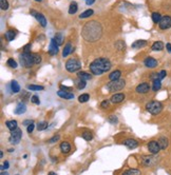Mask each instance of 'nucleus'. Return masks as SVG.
Here are the masks:
<instances>
[{
	"instance_id": "f257e3e1",
	"label": "nucleus",
	"mask_w": 171,
	"mask_h": 175,
	"mask_svg": "<svg viewBox=\"0 0 171 175\" xmlns=\"http://www.w3.org/2000/svg\"><path fill=\"white\" fill-rule=\"evenodd\" d=\"M102 24L97 21H90L84 25L82 31V37L89 42H94L102 37Z\"/></svg>"
},
{
	"instance_id": "f03ea898",
	"label": "nucleus",
	"mask_w": 171,
	"mask_h": 175,
	"mask_svg": "<svg viewBox=\"0 0 171 175\" xmlns=\"http://www.w3.org/2000/svg\"><path fill=\"white\" fill-rule=\"evenodd\" d=\"M112 64L109 59L107 58H96L90 63V72L94 75H102L105 72H109L111 69Z\"/></svg>"
},
{
	"instance_id": "7ed1b4c3",
	"label": "nucleus",
	"mask_w": 171,
	"mask_h": 175,
	"mask_svg": "<svg viewBox=\"0 0 171 175\" xmlns=\"http://www.w3.org/2000/svg\"><path fill=\"white\" fill-rule=\"evenodd\" d=\"M125 86H126V81H125L124 79L119 78V79H115V80H111V81L106 86V89L108 92L113 93V92H115V91H120V90H123L125 88Z\"/></svg>"
},
{
	"instance_id": "20e7f679",
	"label": "nucleus",
	"mask_w": 171,
	"mask_h": 175,
	"mask_svg": "<svg viewBox=\"0 0 171 175\" xmlns=\"http://www.w3.org/2000/svg\"><path fill=\"white\" fill-rule=\"evenodd\" d=\"M19 61L20 64L23 66L25 68H31L34 63V54H31L30 53L23 52L22 54L20 55L19 57Z\"/></svg>"
},
{
	"instance_id": "39448f33",
	"label": "nucleus",
	"mask_w": 171,
	"mask_h": 175,
	"mask_svg": "<svg viewBox=\"0 0 171 175\" xmlns=\"http://www.w3.org/2000/svg\"><path fill=\"white\" fill-rule=\"evenodd\" d=\"M146 110L150 114H152V115H157V114L161 113L162 110H163V104H162L159 101H156V100L150 101V102H148V104H146Z\"/></svg>"
},
{
	"instance_id": "423d86ee",
	"label": "nucleus",
	"mask_w": 171,
	"mask_h": 175,
	"mask_svg": "<svg viewBox=\"0 0 171 175\" xmlns=\"http://www.w3.org/2000/svg\"><path fill=\"white\" fill-rule=\"evenodd\" d=\"M80 69H82V63H80L79 60L75 59V58H71L66 62V70L70 73L79 71Z\"/></svg>"
},
{
	"instance_id": "0eeeda50",
	"label": "nucleus",
	"mask_w": 171,
	"mask_h": 175,
	"mask_svg": "<svg viewBox=\"0 0 171 175\" xmlns=\"http://www.w3.org/2000/svg\"><path fill=\"white\" fill-rule=\"evenodd\" d=\"M21 136H22V132L20 129H15L14 131H11V136L9 137V141H10L12 145H17L19 143L20 139H21Z\"/></svg>"
},
{
	"instance_id": "6e6552de",
	"label": "nucleus",
	"mask_w": 171,
	"mask_h": 175,
	"mask_svg": "<svg viewBox=\"0 0 171 175\" xmlns=\"http://www.w3.org/2000/svg\"><path fill=\"white\" fill-rule=\"evenodd\" d=\"M30 13H31V15L34 16V17L36 18V20H37L38 22L40 23V25H41L42 27H47V19H45V15H42L41 13H38V12H36V11H34V10H31Z\"/></svg>"
},
{
	"instance_id": "1a4fd4ad",
	"label": "nucleus",
	"mask_w": 171,
	"mask_h": 175,
	"mask_svg": "<svg viewBox=\"0 0 171 175\" xmlns=\"http://www.w3.org/2000/svg\"><path fill=\"white\" fill-rule=\"evenodd\" d=\"M159 27L161 30H168L171 27V17L170 16H164L162 17L161 21L159 22Z\"/></svg>"
},
{
	"instance_id": "9d476101",
	"label": "nucleus",
	"mask_w": 171,
	"mask_h": 175,
	"mask_svg": "<svg viewBox=\"0 0 171 175\" xmlns=\"http://www.w3.org/2000/svg\"><path fill=\"white\" fill-rule=\"evenodd\" d=\"M148 150H149V152L151 153V154H153V155L157 154V153L161 151V147H159V141H156V140L149 141V143H148Z\"/></svg>"
},
{
	"instance_id": "9b49d317",
	"label": "nucleus",
	"mask_w": 171,
	"mask_h": 175,
	"mask_svg": "<svg viewBox=\"0 0 171 175\" xmlns=\"http://www.w3.org/2000/svg\"><path fill=\"white\" fill-rule=\"evenodd\" d=\"M135 91L139 94H146L150 91V86H149V84H147V82H143V84H139V86H136Z\"/></svg>"
},
{
	"instance_id": "f8f14e48",
	"label": "nucleus",
	"mask_w": 171,
	"mask_h": 175,
	"mask_svg": "<svg viewBox=\"0 0 171 175\" xmlns=\"http://www.w3.org/2000/svg\"><path fill=\"white\" fill-rule=\"evenodd\" d=\"M144 64L149 69H154L157 67V60L154 59L153 57H147L144 60Z\"/></svg>"
},
{
	"instance_id": "ddd939ff",
	"label": "nucleus",
	"mask_w": 171,
	"mask_h": 175,
	"mask_svg": "<svg viewBox=\"0 0 171 175\" xmlns=\"http://www.w3.org/2000/svg\"><path fill=\"white\" fill-rule=\"evenodd\" d=\"M58 47H59V45H57L56 41H55L54 39H51V43H50V47H49V54L52 55V56L56 55L57 53H58V51H59Z\"/></svg>"
},
{
	"instance_id": "4468645a",
	"label": "nucleus",
	"mask_w": 171,
	"mask_h": 175,
	"mask_svg": "<svg viewBox=\"0 0 171 175\" xmlns=\"http://www.w3.org/2000/svg\"><path fill=\"white\" fill-rule=\"evenodd\" d=\"M125 99V94L123 93H116L112 95V97L110 98V101L112 104H120L122 101H124Z\"/></svg>"
},
{
	"instance_id": "2eb2a0df",
	"label": "nucleus",
	"mask_w": 171,
	"mask_h": 175,
	"mask_svg": "<svg viewBox=\"0 0 171 175\" xmlns=\"http://www.w3.org/2000/svg\"><path fill=\"white\" fill-rule=\"evenodd\" d=\"M57 95H58L59 97H61V98H63V99H67V100H71V99L74 98V94L73 93L62 91V90H59V91L57 92Z\"/></svg>"
},
{
	"instance_id": "dca6fc26",
	"label": "nucleus",
	"mask_w": 171,
	"mask_h": 175,
	"mask_svg": "<svg viewBox=\"0 0 171 175\" xmlns=\"http://www.w3.org/2000/svg\"><path fill=\"white\" fill-rule=\"evenodd\" d=\"M155 163V157L154 156H144L143 158V165L146 167H151Z\"/></svg>"
},
{
	"instance_id": "f3484780",
	"label": "nucleus",
	"mask_w": 171,
	"mask_h": 175,
	"mask_svg": "<svg viewBox=\"0 0 171 175\" xmlns=\"http://www.w3.org/2000/svg\"><path fill=\"white\" fill-rule=\"evenodd\" d=\"M124 145H126V147H128L129 149H135V148H137L139 143H137L135 139L129 138V139H126V140L124 141Z\"/></svg>"
},
{
	"instance_id": "a211bd4d",
	"label": "nucleus",
	"mask_w": 171,
	"mask_h": 175,
	"mask_svg": "<svg viewBox=\"0 0 171 175\" xmlns=\"http://www.w3.org/2000/svg\"><path fill=\"white\" fill-rule=\"evenodd\" d=\"M25 111H27V106H25L23 102H20V104H18L17 107L15 108L14 113L17 114V115H21V114H23Z\"/></svg>"
},
{
	"instance_id": "6ab92c4d",
	"label": "nucleus",
	"mask_w": 171,
	"mask_h": 175,
	"mask_svg": "<svg viewBox=\"0 0 171 175\" xmlns=\"http://www.w3.org/2000/svg\"><path fill=\"white\" fill-rule=\"evenodd\" d=\"M147 45V40H135L132 43V49H141Z\"/></svg>"
},
{
	"instance_id": "aec40b11",
	"label": "nucleus",
	"mask_w": 171,
	"mask_h": 175,
	"mask_svg": "<svg viewBox=\"0 0 171 175\" xmlns=\"http://www.w3.org/2000/svg\"><path fill=\"white\" fill-rule=\"evenodd\" d=\"M157 141H159V147H161L162 150H165V149H166L167 147H168V145H169L168 138L165 137V136H162V137H159V139Z\"/></svg>"
},
{
	"instance_id": "412c9836",
	"label": "nucleus",
	"mask_w": 171,
	"mask_h": 175,
	"mask_svg": "<svg viewBox=\"0 0 171 175\" xmlns=\"http://www.w3.org/2000/svg\"><path fill=\"white\" fill-rule=\"evenodd\" d=\"M73 51H74V49L72 48V45H71L70 42H68L67 45H65L63 51H62V57H67L68 55H69L71 52H73Z\"/></svg>"
},
{
	"instance_id": "4be33fe9",
	"label": "nucleus",
	"mask_w": 171,
	"mask_h": 175,
	"mask_svg": "<svg viewBox=\"0 0 171 175\" xmlns=\"http://www.w3.org/2000/svg\"><path fill=\"white\" fill-rule=\"evenodd\" d=\"M60 150H61L62 153L68 154V153L71 151V145H70V143H67V141H63V143H60Z\"/></svg>"
},
{
	"instance_id": "5701e85b",
	"label": "nucleus",
	"mask_w": 171,
	"mask_h": 175,
	"mask_svg": "<svg viewBox=\"0 0 171 175\" xmlns=\"http://www.w3.org/2000/svg\"><path fill=\"white\" fill-rule=\"evenodd\" d=\"M92 74V73H91ZM90 73H87V72H78L77 73V77L79 79H84V80H90L92 78V75Z\"/></svg>"
},
{
	"instance_id": "b1692460",
	"label": "nucleus",
	"mask_w": 171,
	"mask_h": 175,
	"mask_svg": "<svg viewBox=\"0 0 171 175\" xmlns=\"http://www.w3.org/2000/svg\"><path fill=\"white\" fill-rule=\"evenodd\" d=\"M4 37H5V39L8 40V41H12V40H14V38L16 37V31L9 30L8 32L5 33Z\"/></svg>"
},
{
	"instance_id": "393cba45",
	"label": "nucleus",
	"mask_w": 171,
	"mask_h": 175,
	"mask_svg": "<svg viewBox=\"0 0 171 175\" xmlns=\"http://www.w3.org/2000/svg\"><path fill=\"white\" fill-rule=\"evenodd\" d=\"M77 11H78V4H77V2H75V1H72V2L70 3V6H69V14L70 15H73Z\"/></svg>"
},
{
	"instance_id": "a878e982",
	"label": "nucleus",
	"mask_w": 171,
	"mask_h": 175,
	"mask_svg": "<svg viewBox=\"0 0 171 175\" xmlns=\"http://www.w3.org/2000/svg\"><path fill=\"white\" fill-rule=\"evenodd\" d=\"M152 81H153L152 90H153L154 92H157L162 88V80L161 79H154V80H152Z\"/></svg>"
},
{
	"instance_id": "bb28decb",
	"label": "nucleus",
	"mask_w": 171,
	"mask_h": 175,
	"mask_svg": "<svg viewBox=\"0 0 171 175\" xmlns=\"http://www.w3.org/2000/svg\"><path fill=\"white\" fill-rule=\"evenodd\" d=\"M5 126L10 131H14L15 129H17V121L16 120H9L5 122Z\"/></svg>"
},
{
	"instance_id": "cd10ccee",
	"label": "nucleus",
	"mask_w": 171,
	"mask_h": 175,
	"mask_svg": "<svg viewBox=\"0 0 171 175\" xmlns=\"http://www.w3.org/2000/svg\"><path fill=\"white\" fill-rule=\"evenodd\" d=\"M152 51H162L164 49V43L162 41H155L151 47Z\"/></svg>"
},
{
	"instance_id": "c85d7f7f",
	"label": "nucleus",
	"mask_w": 171,
	"mask_h": 175,
	"mask_svg": "<svg viewBox=\"0 0 171 175\" xmlns=\"http://www.w3.org/2000/svg\"><path fill=\"white\" fill-rule=\"evenodd\" d=\"M122 76V72L119 71V70H116V71L112 72L111 74L109 75V78L110 80H115V79H119Z\"/></svg>"
},
{
	"instance_id": "c756f323",
	"label": "nucleus",
	"mask_w": 171,
	"mask_h": 175,
	"mask_svg": "<svg viewBox=\"0 0 171 175\" xmlns=\"http://www.w3.org/2000/svg\"><path fill=\"white\" fill-rule=\"evenodd\" d=\"M53 39L56 41V43L58 45H61L62 42H63V35H62L61 33H57V34H55V36H54Z\"/></svg>"
},
{
	"instance_id": "7c9ffc66",
	"label": "nucleus",
	"mask_w": 171,
	"mask_h": 175,
	"mask_svg": "<svg viewBox=\"0 0 171 175\" xmlns=\"http://www.w3.org/2000/svg\"><path fill=\"white\" fill-rule=\"evenodd\" d=\"M11 90H12L13 93H18V92L20 91V86L16 80H13V81L11 82Z\"/></svg>"
},
{
	"instance_id": "2f4dec72",
	"label": "nucleus",
	"mask_w": 171,
	"mask_h": 175,
	"mask_svg": "<svg viewBox=\"0 0 171 175\" xmlns=\"http://www.w3.org/2000/svg\"><path fill=\"white\" fill-rule=\"evenodd\" d=\"M93 13H94V11L91 10V9H89V10L84 11V13H82V14L79 15V18H80V19H84V18H88V17H90V16L93 15Z\"/></svg>"
},
{
	"instance_id": "473e14b6",
	"label": "nucleus",
	"mask_w": 171,
	"mask_h": 175,
	"mask_svg": "<svg viewBox=\"0 0 171 175\" xmlns=\"http://www.w3.org/2000/svg\"><path fill=\"white\" fill-rule=\"evenodd\" d=\"M151 18H152V21H153L154 23H159L162 19V15L159 14V13L154 12V13H152Z\"/></svg>"
},
{
	"instance_id": "72a5a7b5",
	"label": "nucleus",
	"mask_w": 171,
	"mask_h": 175,
	"mask_svg": "<svg viewBox=\"0 0 171 175\" xmlns=\"http://www.w3.org/2000/svg\"><path fill=\"white\" fill-rule=\"evenodd\" d=\"M45 89V86H35V84H29L27 86V90L30 91H42Z\"/></svg>"
},
{
	"instance_id": "f704fd0d",
	"label": "nucleus",
	"mask_w": 171,
	"mask_h": 175,
	"mask_svg": "<svg viewBox=\"0 0 171 175\" xmlns=\"http://www.w3.org/2000/svg\"><path fill=\"white\" fill-rule=\"evenodd\" d=\"M0 8L2 11H6L10 8V4H9L8 0H0Z\"/></svg>"
},
{
	"instance_id": "c9c22d12",
	"label": "nucleus",
	"mask_w": 171,
	"mask_h": 175,
	"mask_svg": "<svg viewBox=\"0 0 171 175\" xmlns=\"http://www.w3.org/2000/svg\"><path fill=\"white\" fill-rule=\"evenodd\" d=\"M125 175H139L141 174V171L136 170V169H130V170H127L124 172Z\"/></svg>"
},
{
	"instance_id": "e433bc0d",
	"label": "nucleus",
	"mask_w": 171,
	"mask_h": 175,
	"mask_svg": "<svg viewBox=\"0 0 171 175\" xmlns=\"http://www.w3.org/2000/svg\"><path fill=\"white\" fill-rule=\"evenodd\" d=\"M78 79H79V78H78ZM86 84H87V82H86V80H84V79H79V80L76 82L77 89H78V90L84 89V88H86Z\"/></svg>"
},
{
	"instance_id": "4c0bfd02",
	"label": "nucleus",
	"mask_w": 171,
	"mask_h": 175,
	"mask_svg": "<svg viewBox=\"0 0 171 175\" xmlns=\"http://www.w3.org/2000/svg\"><path fill=\"white\" fill-rule=\"evenodd\" d=\"M89 99H90V95L87 93L82 94V95L78 97V101H79V102H87Z\"/></svg>"
},
{
	"instance_id": "58836bf2",
	"label": "nucleus",
	"mask_w": 171,
	"mask_h": 175,
	"mask_svg": "<svg viewBox=\"0 0 171 175\" xmlns=\"http://www.w3.org/2000/svg\"><path fill=\"white\" fill-rule=\"evenodd\" d=\"M48 122L47 121H41V122H39L37 125V130L38 131H43V130H45V129H48Z\"/></svg>"
},
{
	"instance_id": "ea45409f",
	"label": "nucleus",
	"mask_w": 171,
	"mask_h": 175,
	"mask_svg": "<svg viewBox=\"0 0 171 175\" xmlns=\"http://www.w3.org/2000/svg\"><path fill=\"white\" fill-rule=\"evenodd\" d=\"M82 137L84 138V139H86V140H88V141H90L93 138V135H92V133L91 132H82Z\"/></svg>"
},
{
	"instance_id": "a19ab883",
	"label": "nucleus",
	"mask_w": 171,
	"mask_h": 175,
	"mask_svg": "<svg viewBox=\"0 0 171 175\" xmlns=\"http://www.w3.org/2000/svg\"><path fill=\"white\" fill-rule=\"evenodd\" d=\"M6 64H8L10 68H13V69H16V68H17V62H16L15 60L13 59V58H10V59H8V61H6Z\"/></svg>"
},
{
	"instance_id": "79ce46f5",
	"label": "nucleus",
	"mask_w": 171,
	"mask_h": 175,
	"mask_svg": "<svg viewBox=\"0 0 171 175\" xmlns=\"http://www.w3.org/2000/svg\"><path fill=\"white\" fill-rule=\"evenodd\" d=\"M125 47H126V45H125V42L123 41V40H118V41L115 43V48H116L117 50H124Z\"/></svg>"
},
{
	"instance_id": "37998d69",
	"label": "nucleus",
	"mask_w": 171,
	"mask_h": 175,
	"mask_svg": "<svg viewBox=\"0 0 171 175\" xmlns=\"http://www.w3.org/2000/svg\"><path fill=\"white\" fill-rule=\"evenodd\" d=\"M31 101H32L33 104H40L39 97H38L37 95H33V96L31 97Z\"/></svg>"
},
{
	"instance_id": "c03bdc74",
	"label": "nucleus",
	"mask_w": 171,
	"mask_h": 175,
	"mask_svg": "<svg viewBox=\"0 0 171 175\" xmlns=\"http://www.w3.org/2000/svg\"><path fill=\"white\" fill-rule=\"evenodd\" d=\"M59 138H60L59 135H54L52 138H50L49 140H48V143H56V141L59 140Z\"/></svg>"
},
{
	"instance_id": "a18cd8bd",
	"label": "nucleus",
	"mask_w": 171,
	"mask_h": 175,
	"mask_svg": "<svg viewBox=\"0 0 171 175\" xmlns=\"http://www.w3.org/2000/svg\"><path fill=\"white\" fill-rule=\"evenodd\" d=\"M40 62H41V56L38 54H34V63L39 64Z\"/></svg>"
},
{
	"instance_id": "49530a36",
	"label": "nucleus",
	"mask_w": 171,
	"mask_h": 175,
	"mask_svg": "<svg viewBox=\"0 0 171 175\" xmlns=\"http://www.w3.org/2000/svg\"><path fill=\"white\" fill-rule=\"evenodd\" d=\"M108 120H109V122H110V123H113V125H115V123H116L117 121H118V119H117L116 116L111 115V116H110V117H109V119H108Z\"/></svg>"
},
{
	"instance_id": "de8ad7c7",
	"label": "nucleus",
	"mask_w": 171,
	"mask_h": 175,
	"mask_svg": "<svg viewBox=\"0 0 171 175\" xmlns=\"http://www.w3.org/2000/svg\"><path fill=\"white\" fill-rule=\"evenodd\" d=\"M34 129H35V123L34 122H32L31 125H29L27 126V133H32L33 131H34Z\"/></svg>"
},
{
	"instance_id": "09e8293b",
	"label": "nucleus",
	"mask_w": 171,
	"mask_h": 175,
	"mask_svg": "<svg viewBox=\"0 0 171 175\" xmlns=\"http://www.w3.org/2000/svg\"><path fill=\"white\" fill-rule=\"evenodd\" d=\"M21 98L22 99H29L30 98V94H29V92H23L22 91V93H21Z\"/></svg>"
},
{
	"instance_id": "8fccbe9b",
	"label": "nucleus",
	"mask_w": 171,
	"mask_h": 175,
	"mask_svg": "<svg viewBox=\"0 0 171 175\" xmlns=\"http://www.w3.org/2000/svg\"><path fill=\"white\" fill-rule=\"evenodd\" d=\"M159 79H161V80H162V79H164V78H165V77H166V75H167V72L165 71V70H163V71H161V72H159Z\"/></svg>"
},
{
	"instance_id": "3c124183",
	"label": "nucleus",
	"mask_w": 171,
	"mask_h": 175,
	"mask_svg": "<svg viewBox=\"0 0 171 175\" xmlns=\"http://www.w3.org/2000/svg\"><path fill=\"white\" fill-rule=\"evenodd\" d=\"M23 52H27V53L31 52V43H29V45H27L23 47Z\"/></svg>"
},
{
	"instance_id": "603ef678",
	"label": "nucleus",
	"mask_w": 171,
	"mask_h": 175,
	"mask_svg": "<svg viewBox=\"0 0 171 175\" xmlns=\"http://www.w3.org/2000/svg\"><path fill=\"white\" fill-rule=\"evenodd\" d=\"M108 106H109V100H104L102 104H100V107H102V109H106Z\"/></svg>"
},
{
	"instance_id": "864d4df0",
	"label": "nucleus",
	"mask_w": 171,
	"mask_h": 175,
	"mask_svg": "<svg viewBox=\"0 0 171 175\" xmlns=\"http://www.w3.org/2000/svg\"><path fill=\"white\" fill-rule=\"evenodd\" d=\"M9 166H10V163H9V161H4V163H3V165H2V167H1V170H8L9 169Z\"/></svg>"
},
{
	"instance_id": "5fc2aeb1",
	"label": "nucleus",
	"mask_w": 171,
	"mask_h": 175,
	"mask_svg": "<svg viewBox=\"0 0 171 175\" xmlns=\"http://www.w3.org/2000/svg\"><path fill=\"white\" fill-rule=\"evenodd\" d=\"M151 80H154V79H159V73H152V75L150 76Z\"/></svg>"
},
{
	"instance_id": "6e6d98bb",
	"label": "nucleus",
	"mask_w": 171,
	"mask_h": 175,
	"mask_svg": "<svg viewBox=\"0 0 171 175\" xmlns=\"http://www.w3.org/2000/svg\"><path fill=\"white\" fill-rule=\"evenodd\" d=\"M95 2V0H86V4L87 5H91Z\"/></svg>"
},
{
	"instance_id": "4d7b16f0",
	"label": "nucleus",
	"mask_w": 171,
	"mask_h": 175,
	"mask_svg": "<svg viewBox=\"0 0 171 175\" xmlns=\"http://www.w3.org/2000/svg\"><path fill=\"white\" fill-rule=\"evenodd\" d=\"M32 122H33L32 120H25V121H23L22 125H25V126H29V125H31Z\"/></svg>"
},
{
	"instance_id": "13d9d810",
	"label": "nucleus",
	"mask_w": 171,
	"mask_h": 175,
	"mask_svg": "<svg viewBox=\"0 0 171 175\" xmlns=\"http://www.w3.org/2000/svg\"><path fill=\"white\" fill-rule=\"evenodd\" d=\"M166 49L169 53H171V43H167L166 45Z\"/></svg>"
},
{
	"instance_id": "bf43d9fd",
	"label": "nucleus",
	"mask_w": 171,
	"mask_h": 175,
	"mask_svg": "<svg viewBox=\"0 0 171 175\" xmlns=\"http://www.w3.org/2000/svg\"><path fill=\"white\" fill-rule=\"evenodd\" d=\"M14 151H15V150H14V149H9V152H10V153L14 152Z\"/></svg>"
},
{
	"instance_id": "052dcab7",
	"label": "nucleus",
	"mask_w": 171,
	"mask_h": 175,
	"mask_svg": "<svg viewBox=\"0 0 171 175\" xmlns=\"http://www.w3.org/2000/svg\"><path fill=\"white\" fill-rule=\"evenodd\" d=\"M0 156H1V158H3V152L1 151V153H0Z\"/></svg>"
},
{
	"instance_id": "680f3d73",
	"label": "nucleus",
	"mask_w": 171,
	"mask_h": 175,
	"mask_svg": "<svg viewBox=\"0 0 171 175\" xmlns=\"http://www.w3.org/2000/svg\"><path fill=\"white\" fill-rule=\"evenodd\" d=\"M35 1H37V2H41L42 0H35Z\"/></svg>"
}]
</instances>
